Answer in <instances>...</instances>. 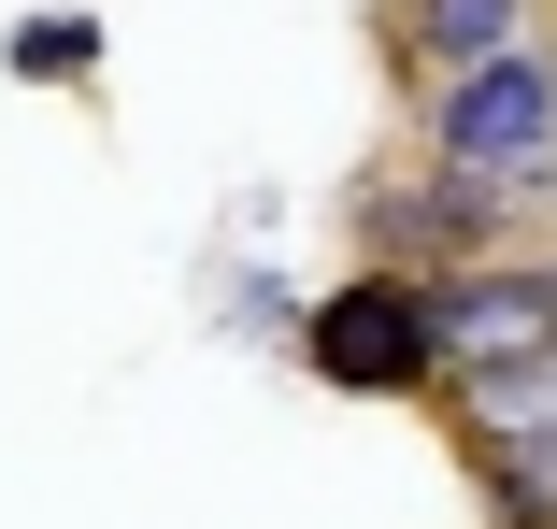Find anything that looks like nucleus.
Returning a JSON list of instances; mask_svg holds the SVG:
<instances>
[{"instance_id":"f257e3e1","label":"nucleus","mask_w":557,"mask_h":529,"mask_svg":"<svg viewBox=\"0 0 557 529\" xmlns=\"http://www.w3.org/2000/svg\"><path fill=\"white\" fill-rule=\"evenodd\" d=\"M429 158L486 186H557V44H500L472 72H429Z\"/></svg>"},{"instance_id":"f03ea898","label":"nucleus","mask_w":557,"mask_h":529,"mask_svg":"<svg viewBox=\"0 0 557 529\" xmlns=\"http://www.w3.org/2000/svg\"><path fill=\"white\" fill-rule=\"evenodd\" d=\"M300 358L329 372V386H358V401H429L443 386V358H429V286L414 272H344L314 315H300Z\"/></svg>"},{"instance_id":"7ed1b4c3","label":"nucleus","mask_w":557,"mask_h":529,"mask_svg":"<svg viewBox=\"0 0 557 529\" xmlns=\"http://www.w3.org/2000/svg\"><path fill=\"white\" fill-rule=\"evenodd\" d=\"M358 244H372L386 272H472V258H515V186L414 158V172L358 186Z\"/></svg>"},{"instance_id":"20e7f679","label":"nucleus","mask_w":557,"mask_h":529,"mask_svg":"<svg viewBox=\"0 0 557 529\" xmlns=\"http://www.w3.org/2000/svg\"><path fill=\"white\" fill-rule=\"evenodd\" d=\"M386 44L414 72H472V58L529 44V0H386Z\"/></svg>"},{"instance_id":"39448f33","label":"nucleus","mask_w":557,"mask_h":529,"mask_svg":"<svg viewBox=\"0 0 557 529\" xmlns=\"http://www.w3.org/2000/svg\"><path fill=\"white\" fill-rule=\"evenodd\" d=\"M0 58H15V72H100V15H29Z\"/></svg>"}]
</instances>
